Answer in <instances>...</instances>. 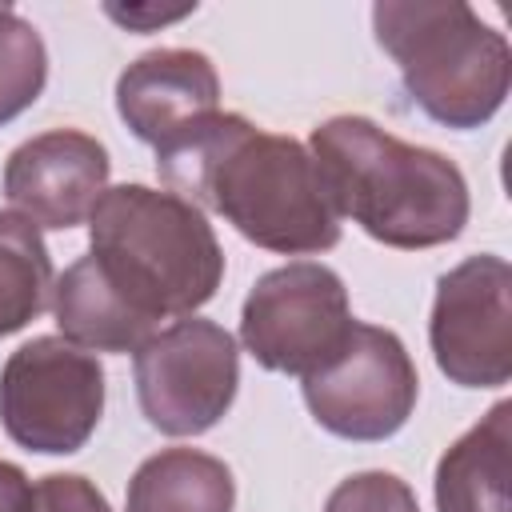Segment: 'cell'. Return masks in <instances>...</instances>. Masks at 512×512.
Segmentation results:
<instances>
[{"mask_svg":"<svg viewBox=\"0 0 512 512\" xmlns=\"http://www.w3.org/2000/svg\"><path fill=\"white\" fill-rule=\"evenodd\" d=\"M168 192L200 212H220L248 244L280 256H316L340 244V216L320 184L312 152L256 128L240 112H212L156 148Z\"/></svg>","mask_w":512,"mask_h":512,"instance_id":"6da1fadb","label":"cell"},{"mask_svg":"<svg viewBox=\"0 0 512 512\" xmlns=\"http://www.w3.org/2000/svg\"><path fill=\"white\" fill-rule=\"evenodd\" d=\"M312 160L336 216L384 248H436L464 232L472 196L456 160L344 112L312 128Z\"/></svg>","mask_w":512,"mask_h":512,"instance_id":"7a4b0ae2","label":"cell"},{"mask_svg":"<svg viewBox=\"0 0 512 512\" xmlns=\"http://www.w3.org/2000/svg\"><path fill=\"white\" fill-rule=\"evenodd\" d=\"M88 256L108 288L152 324L192 316L224 280V252L208 216L148 184L104 188L88 216Z\"/></svg>","mask_w":512,"mask_h":512,"instance_id":"3957f363","label":"cell"},{"mask_svg":"<svg viewBox=\"0 0 512 512\" xmlns=\"http://www.w3.org/2000/svg\"><path fill=\"white\" fill-rule=\"evenodd\" d=\"M372 32L428 120L468 132L504 108L512 88L508 40L464 0H380Z\"/></svg>","mask_w":512,"mask_h":512,"instance_id":"277c9868","label":"cell"},{"mask_svg":"<svg viewBox=\"0 0 512 512\" xmlns=\"http://www.w3.org/2000/svg\"><path fill=\"white\" fill-rule=\"evenodd\" d=\"M104 416V368L64 336H32L0 368V424L12 444L68 456Z\"/></svg>","mask_w":512,"mask_h":512,"instance_id":"5b68a950","label":"cell"},{"mask_svg":"<svg viewBox=\"0 0 512 512\" xmlns=\"http://www.w3.org/2000/svg\"><path fill=\"white\" fill-rule=\"evenodd\" d=\"M132 380L144 420L164 436H204L240 388L236 336L204 316H184L152 332L132 352Z\"/></svg>","mask_w":512,"mask_h":512,"instance_id":"8992f818","label":"cell"},{"mask_svg":"<svg viewBox=\"0 0 512 512\" xmlns=\"http://www.w3.org/2000/svg\"><path fill=\"white\" fill-rule=\"evenodd\" d=\"M356 316L336 268L320 260H288L264 272L240 308V340L248 356L284 376H312L348 340Z\"/></svg>","mask_w":512,"mask_h":512,"instance_id":"52a82bcc","label":"cell"},{"mask_svg":"<svg viewBox=\"0 0 512 512\" xmlns=\"http://www.w3.org/2000/svg\"><path fill=\"white\" fill-rule=\"evenodd\" d=\"M300 392L324 432L372 444L408 424L420 396V376L392 328L356 320L340 352L300 380Z\"/></svg>","mask_w":512,"mask_h":512,"instance_id":"ba28073f","label":"cell"},{"mask_svg":"<svg viewBox=\"0 0 512 512\" xmlns=\"http://www.w3.org/2000/svg\"><path fill=\"white\" fill-rule=\"evenodd\" d=\"M428 344L436 368L460 388L512 380V268L504 256H468L436 280Z\"/></svg>","mask_w":512,"mask_h":512,"instance_id":"9c48e42d","label":"cell"},{"mask_svg":"<svg viewBox=\"0 0 512 512\" xmlns=\"http://www.w3.org/2000/svg\"><path fill=\"white\" fill-rule=\"evenodd\" d=\"M108 148L80 128H48L4 160V196L36 228L84 224L108 188Z\"/></svg>","mask_w":512,"mask_h":512,"instance_id":"30bf717a","label":"cell"},{"mask_svg":"<svg viewBox=\"0 0 512 512\" xmlns=\"http://www.w3.org/2000/svg\"><path fill=\"white\" fill-rule=\"evenodd\" d=\"M116 112L152 152L220 112L216 64L196 48H152L116 80Z\"/></svg>","mask_w":512,"mask_h":512,"instance_id":"8fae6325","label":"cell"},{"mask_svg":"<svg viewBox=\"0 0 512 512\" xmlns=\"http://www.w3.org/2000/svg\"><path fill=\"white\" fill-rule=\"evenodd\" d=\"M432 496L436 512H512V400L444 448Z\"/></svg>","mask_w":512,"mask_h":512,"instance_id":"7c38bea8","label":"cell"},{"mask_svg":"<svg viewBox=\"0 0 512 512\" xmlns=\"http://www.w3.org/2000/svg\"><path fill=\"white\" fill-rule=\"evenodd\" d=\"M52 316L68 344L84 352H136L156 324L132 312L108 280L96 272L92 256H80L64 268V276L52 284Z\"/></svg>","mask_w":512,"mask_h":512,"instance_id":"4fadbf2b","label":"cell"},{"mask_svg":"<svg viewBox=\"0 0 512 512\" xmlns=\"http://www.w3.org/2000/svg\"><path fill=\"white\" fill-rule=\"evenodd\" d=\"M124 512H236L232 468L200 448H160L132 472Z\"/></svg>","mask_w":512,"mask_h":512,"instance_id":"5bb4252c","label":"cell"},{"mask_svg":"<svg viewBox=\"0 0 512 512\" xmlns=\"http://www.w3.org/2000/svg\"><path fill=\"white\" fill-rule=\"evenodd\" d=\"M52 284V256L40 228L20 212L0 208V340L28 328L48 308Z\"/></svg>","mask_w":512,"mask_h":512,"instance_id":"9a60e30c","label":"cell"},{"mask_svg":"<svg viewBox=\"0 0 512 512\" xmlns=\"http://www.w3.org/2000/svg\"><path fill=\"white\" fill-rule=\"evenodd\" d=\"M44 84L48 48L40 32L12 4H0V128L36 104Z\"/></svg>","mask_w":512,"mask_h":512,"instance_id":"2e32d148","label":"cell"},{"mask_svg":"<svg viewBox=\"0 0 512 512\" xmlns=\"http://www.w3.org/2000/svg\"><path fill=\"white\" fill-rule=\"evenodd\" d=\"M324 512H420V504H416V492L408 488V480H400L396 472H384V468H368V472L344 476L328 492Z\"/></svg>","mask_w":512,"mask_h":512,"instance_id":"e0dca14e","label":"cell"},{"mask_svg":"<svg viewBox=\"0 0 512 512\" xmlns=\"http://www.w3.org/2000/svg\"><path fill=\"white\" fill-rule=\"evenodd\" d=\"M32 512H112L108 496L80 472H48L36 480Z\"/></svg>","mask_w":512,"mask_h":512,"instance_id":"ac0fdd59","label":"cell"},{"mask_svg":"<svg viewBox=\"0 0 512 512\" xmlns=\"http://www.w3.org/2000/svg\"><path fill=\"white\" fill-rule=\"evenodd\" d=\"M36 504V484L28 472L12 460H0V512H32Z\"/></svg>","mask_w":512,"mask_h":512,"instance_id":"d6986e66","label":"cell"}]
</instances>
